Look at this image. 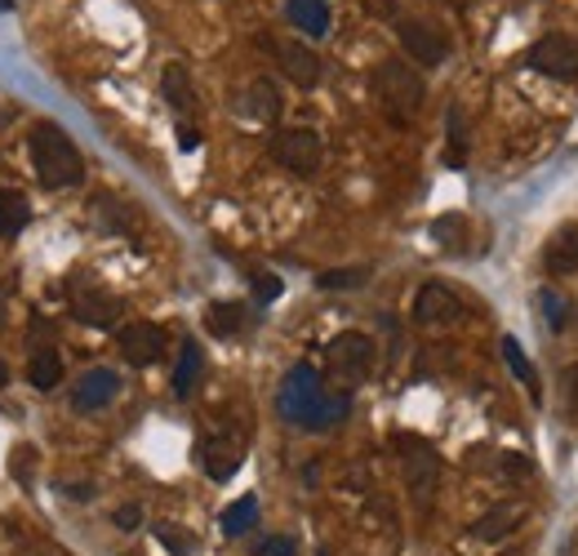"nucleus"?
<instances>
[{
  "mask_svg": "<svg viewBox=\"0 0 578 556\" xmlns=\"http://www.w3.org/2000/svg\"><path fill=\"white\" fill-rule=\"evenodd\" d=\"M10 468H14V476H19V481H32V468H36V450H32V445H19V454L10 459Z\"/></svg>",
  "mask_w": 578,
  "mask_h": 556,
  "instance_id": "7c9ffc66",
  "label": "nucleus"
},
{
  "mask_svg": "<svg viewBox=\"0 0 578 556\" xmlns=\"http://www.w3.org/2000/svg\"><path fill=\"white\" fill-rule=\"evenodd\" d=\"M32 210H28V197L23 192H10V188H0V237H19L28 228Z\"/></svg>",
  "mask_w": 578,
  "mask_h": 556,
  "instance_id": "5701e85b",
  "label": "nucleus"
},
{
  "mask_svg": "<svg viewBox=\"0 0 578 556\" xmlns=\"http://www.w3.org/2000/svg\"><path fill=\"white\" fill-rule=\"evenodd\" d=\"M560 397H565L569 419H578V365H569V369H565V379H560Z\"/></svg>",
  "mask_w": 578,
  "mask_h": 556,
  "instance_id": "c85d7f7f",
  "label": "nucleus"
},
{
  "mask_svg": "<svg viewBox=\"0 0 578 556\" xmlns=\"http://www.w3.org/2000/svg\"><path fill=\"white\" fill-rule=\"evenodd\" d=\"M6 384H10V365H6V360H0V388H6Z\"/></svg>",
  "mask_w": 578,
  "mask_h": 556,
  "instance_id": "c9c22d12",
  "label": "nucleus"
},
{
  "mask_svg": "<svg viewBox=\"0 0 578 556\" xmlns=\"http://www.w3.org/2000/svg\"><path fill=\"white\" fill-rule=\"evenodd\" d=\"M28 379H32V388H41V392H50V388L63 384V360H59L54 347H36V352H32V360H28Z\"/></svg>",
  "mask_w": 578,
  "mask_h": 556,
  "instance_id": "a211bd4d",
  "label": "nucleus"
},
{
  "mask_svg": "<svg viewBox=\"0 0 578 556\" xmlns=\"http://www.w3.org/2000/svg\"><path fill=\"white\" fill-rule=\"evenodd\" d=\"M201 369H206L201 347L197 343H182L178 369H174V397H191V388H197V379H201Z\"/></svg>",
  "mask_w": 578,
  "mask_h": 556,
  "instance_id": "6ab92c4d",
  "label": "nucleus"
},
{
  "mask_svg": "<svg viewBox=\"0 0 578 556\" xmlns=\"http://www.w3.org/2000/svg\"><path fill=\"white\" fill-rule=\"evenodd\" d=\"M374 90H378L382 107H388L397 120H410V116L423 107V98H428L423 76H419L410 63H401V59L378 63V72H374Z\"/></svg>",
  "mask_w": 578,
  "mask_h": 556,
  "instance_id": "7ed1b4c3",
  "label": "nucleus"
},
{
  "mask_svg": "<svg viewBox=\"0 0 578 556\" xmlns=\"http://www.w3.org/2000/svg\"><path fill=\"white\" fill-rule=\"evenodd\" d=\"M241 325H245V307H241V303H214V307L206 312V329H210L214 338H232Z\"/></svg>",
  "mask_w": 578,
  "mask_h": 556,
  "instance_id": "b1692460",
  "label": "nucleus"
},
{
  "mask_svg": "<svg viewBox=\"0 0 578 556\" xmlns=\"http://www.w3.org/2000/svg\"><path fill=\"white\" fill-rule=\"evenodd\" d=\"M116 529H138V521H143V507L138 503H125V507H116Z\"/></svg>",
  "mask_w": 578,
  "mask_h": 556,
  "instance_id": "2f4dec72",
  "label": "nucleus"
},
{
  "mask_svg": "<svg viewBox=\"0 0 578 556\" xmlns=\"http://www.w3.org/2000/svg\"><path fill=\"white\" fill-rule=\"evenodd\" d=\"M437 476H441V459H437V450L423 445V441H410V450H406V485H410V494H414L419 503L432 499Z\"/></svg>",
  "mask_w": 578,
  "mask_h": 556,
  "instance_id": "9d476101",
  "label": "nucleus"
},
{
  "mask_svg": "<svg viewBox=\"0 0 578 556\" xmlns=\"http://www.w3.org/2000/svg\"><path fill=\"white\" fill-rule=\"evenodd\" d=\"M325 365H329V379L343 384V388H356L369 379L374 369V338L360 334V329H347L338 338H329L325 347Z\"/></svg>",
  "mask_w": 578,
  "mask_h": 556,
  "instance_id": "20e7f679",
  "label": "nucleus"
},
{
  "mask_svg": "<svg viewBox=\"0 0 578 556\" xmlns=\"http://www.w3.org/2000/svg\"><path fill=\"white\" fill-rule=\"evenodd\" d=\"M529 67H534L538 76H551V81H574V76H578V41H574V36H560V32L534 41V45H529Z\"/></svg>",
  "mask_w": 578,
  "mask_h": 556,
  "instance_id": "0eeeda50",
  "label": "nucleus"
},
{
  "mask_svg": "<svg viewBox=\"0 0 578 556\" xmlns=\"http://www.w3.org/2000/svg\"><path fill=\"white\" fill-rule=\"evenodd\" d=\"M401 32V45L410 50V59H419L423 67H437L450 59V36L437 28V23H423V19H401L397 23Z\"/></svg>",
  "mask_w": 578,
  "mask_h": 556,
  "instance_id": "6e6552de",
  "label": "nucleus"
},
{
  "mask_svg": "<svg viewBox=\"0 0 578 556\" xmlns=\"http://www.w3.org/2000/svg\"><path fill=\"white\" fill-rule=\"evenodd\" d=\"M521 521H525V503H498V507H490V512L472 525V538H481V543H498V538L516 534Z\"/></svg>",
  "mask_w": 578,
  "mask_h": 556,
  "instance_id": "2eb2a0df",
  "label": "nucleus"
},
{
  "mask_svg": "<svg viewBox=\"0 0 578 556\" xmlns=\"http://www.w3.org/2000/svg\"><path fill=\"white\" fill-rule=\"evenodd\" d=\"M241 107H245V116H254V120H263V125H267V120H276V116H281V94H276V85H272V81H254Z\"/></svg>",
  "mask_w": 578,
  "mask_h": 556,
  "instance_id": "412c9836",
  "label": "nucleus"
},
{
  "mask_svg": "<svg viewBox=\"0 0 578 556\" xmlns=\"http://www.w3.org/2000/svg\"><path fill=\"white\" fill-rule=\"evenodd\" d=\"M347 406H351L347 392H329L325 379L316 375L312 365H294L290 375H285V384H281V392H276L281 419L294 423V428H303V432H325V428L343 423Z\"/></svg>",
  "mask_w": 578,
  "mask_h": 556,
  "instance_id": "f257e3e1",
  "label": "nucleus"
},
{
  "mask_svg": "<svg viewBox=\"0 0 578 556\" xmlns=\"http://www.w3.org/2000/svg\"><path fill=\"white\" fill-rule=\"evenodd\" d=\"M67 494H72V499H94V485H85V481H72V485H67Z\"/></svg>",
  "mask_w": 578,
  "mask_h": 556,
  "instance_id": "72a5a7b5",
  "label": "nucleus"
},
{
  "mask_svg": "<svg viewBox=\"0 0 578 556\" xmlns=\"http://www.w3.org/2000/svg\"><path fill=\"white\" fill-rule=\"evenodd\" d=\"M241 463H245V450H241L237 437H210V441L201 445V468H206L214 481H232V476L241 472Z\"/></svg>",
  "mask_w": 578,
  "mask_h": 556,
  "instance_id": "ddd939ff",
  "label": "nucleus"
},
{
  "mask_svg": "<svg viewBox=\"0 0 578 556\" xmlns=\"http://www.w3.org/2000/svg\"><path fill=\"white\" fill-rule=\"evenodd\" d=\"M116 392H120V379H116V369H90V375L76 384V392H72V406L76 410H103V406H112L116 401Z\"/></svg>",
  "mask_w": 578,
  "mask_h": 556,
  "instance_id": "4468645a",
  "label": "nucleus"
},
{
  "mask_svg": "<svg viewBox=\"0 0 578 556\" xmlns=\"http://www.w3.org/2000/svg\"><path fill=\"white\" fill-rule=\"evenodd\" d=\"M543 267L551 276H574L578 272V228H560L547 250H543Z\"/></svg>",
  "mask_w": 578,
  "mask_h": 556,
  "instance_id": "dca6fc26",
  "label": "nucleus"
},
{
  "mask_svg": "<svg viewBox=\"0 0 578 556\" xmlns=\"http://www.w3.org/2000/svg\"><path fill=\"white\" fill-rule=\"evenodd\" d=\"M178 143H182V147L191 151V147H197V143H201V134H191V125H182V134H178Z\"/></svg>",
  "mask_w": 578,
  "mask_h": 556,
  "instance_id": "f704fd0d",
  "label": "nucleus"
},
{
  "mask_svg": "<svg viewBox=\"0 0 578 556\" xmlns=\"http://www.w3.org/2000/svg\"><path fill=\"white\" fill-rule=\"evenodd\" d=\"M538 303H543V316L551 329H565L569 325V303L556 294V290H538Z\"/></svg>",
  "mask_w": 578,
  "mask_h": 556,
  "instance_id": "a878e982",
  "label": "nucleus"
},
{
  "mask_svg": "<svg viewBox=\"0 0 578 556\" xmlns=\"http://www.w3.org/2000/svg\"><path fill=\"white\" fill-rule=\"evenodd\" d=\"M0 6H6V0H0Z\"/></svg>",
  "mask_w": 578,
  "mask_h": 556,
  "instance_id": "4c0bfd02",
  "label": "nucleus"
},
{
  "mask_svg": "<svg viewBox=\"0 0 578 556\" xmlns=\"http://www.w3.org/2000/svg\"><path fill=\"white\" fill-rule=\"evenodd\" d=\"M463 316V303H459V294L454 290H445V285H423L419 294H414V321L419 325H450V321H459Z\"/></svg>",
  "mask_w": 578,
  "mask_h": 556,
  "instance_id": "9b49d317",
  "label": "nucleus"
},
{
  "mask_svg": "<svg viewBox=\"0 0 578 556\" xmlns=\"http://www.w3.org/2000/svg\"><path fill=\"white\" fill-rule=\"evenodd\" d=\"M156 538H160L165 547H174V552H191V547H197V538L182 534V529H174V525H156Z\"/></svg>",
  "mask_w": 578,
  "mask_h": 556,
  "instance_id": "c756f323",
  "label": "nucleus"
},
{
  "mask_svg": "<svg viewBox=\"0 0 578 556\" xmlns=\"http://www.w3.org/2000/svg\"><path fill=\"white\" fill-rule=\"evenodd\" d=\"M120 307H125V303H120L112 290H103V285H94V281H72V316H76L81 325L107 329V325L120 321Z\"/></svg>",
  "mask_w": 578,
  "mask_h": 556,
  "instance_id": "423d86ee",
  "label": "nucleus"
},
{
  "mask_svg": "<svg viewBox=\"0 0 578 556\" xmlns=\"http://www.w3.org/2000/svg\"><path fill=\"white\" fill-rule=\"evenodd\" d=\"M116 347H120V356H125L129 365L147 369V365H156V360L165 356V329H160L156 321H129V325L116 334Z\"/></svg>",
  "mask_w": 578,
  "mask_h": 556,
  "instance_id": "1a4fd4ad",
  "label": "nucleus"
},
{
  "mask_svg": "<svg viewBox=\"0 0 578 556\" xmlns=\"http://www.w3.org/2000/svg\"><path fill=\"white\" fill-rule=\"evenodd\" d=\"M272 160L285 165L298 178H312L320 169V160H325V143H320L316 129H303V125L298 129H281L272 138Z\"/></svg>",
  "mask_w": 578,
  "mask_h": 556,
  "instance_id": "39448f33",
  "label": "nucleus"
},
{
  "mask_svg": "<svg viewBox=\"0 0 578 556\" xmlns=\"http://www.w3.org/2000/svg\"><path fill=\"white\" fill-rule=\"evenodd\" d=\"M254 556H298V543L290 534H272V538H263L254 547Z\"/></svg>",
  "mask_w": 578,
  "mask_h": 556,
  "instance_id": "cd10ccee",
  "label": "nucleus"
},
{
  "mask_svg": "<svg viewBox=\"0 0 578 556\" xmlns=\"http://www.w3.org/2000/svg\"><path fill=\"white\" fill-rule=\"evenodd\" d=\"M503 356H507V365H512V375H516V379H521V384H525L529 392H538V379H534V365H529V356L521 352V343H516L512 334L503 338Z\"/></svg>",
  "mask_w": 578,
  "mask_h": 556,
  "instance_id": "393cba45",
  "label": "nucleus"
},
{
  "mask_svg": "<svg viewBox=\"0 0 578 556\" xmlns=\"http://www.w3.org/2000/svg\"><path fill=\"white\" fill-rule=\"evenodd\" d=\"M160 94H165V103L174 107V112H191L197 107V90H191V76H187V67H165V76H160Z\"/></svg>",
  "mask_w": 578,
  "mask_h": 556,
  "instance_id": "f3484780",
  "label": "nucleus"
},
{
  "mask_svg": "<svg viewBox=\"0 0 578 556\" xmlns=\"http://www.w3.org/2000/svg\"><path fill=\"white\" fill-rule=\"evenodd\" d=\"M219 525H223V534H228V538H241V534H250V529L259 525V499H254V494L237 499L232 507H223Z\"/></svg>",
  "mask_w": 578,
  "mask_h": 556,
  "instance_id": "4be33fe9",
  "label": "nucleus"
},
{
  "mask_svg": "<svg viewBox=\"0 0 578 556\" xmlns=\"http://www.w3.org/2000/svg\"><path fill=\"white\" fill-rule=\"evenodd\" d=\"M254 290H259V298H276V294H281V281H276V276H259Z\"/></svg>",
  "mask_w": 578,
  "mask_h": 556,
  "instance_id": "473e14b6",
  "label": "nucleus"
},
{
  "mask_svg": "<svg viewBox=\"0 0 578 556\" xmlns=\"http://www.w3.org/2000/svg\"><path fill=\"white\" fill-rule=\"evenodd\" d=\"M32 165H36V178L45 182V188H76V182L85 178V156L76 151V143L59 129V125H36L32 129Z\"/></svg>",
  "mask_w": 578,
  "mask_h": 556,
  "instance_id": "f03ea898",
  "label": "nucleus"
},
{
  "mask_svg": "<svg viewBox=\"0 0 578 556\" xmlns=\"http://www.w3.org/2000/svg\"><path fill=\"white\" fill-rule=\"evenodd\" d=\"M272 50H276V63H281V72L294 81V85H303V90H312L316 81H320V59L303 45V41H272Z\"/></svg>",
  "mask_w": 578,
  "mask_h": 556,
  "instance_id": "f8f14e48",
  "label": "nucleus"
},
{
  "mask_svg": "<svg viewBox=\"0 0 578 556\" xmlns=\"http://www.w3.org/2000/svg\"><path fill=\"white\" fill-rule=\"evenodd\" d=\"M290 23L307 36H325L329 32V10L325 0H290Z\"/></svg>",
  "mask_w": 578,
  "mask_h": 556,
  "instance_id": "aec40b11",
  "label": "nucleus"
},
{
  "mask_svg": "<svg viewBox=\"0 0 578 556\" xmlns=\"http://www.w3.org/2000/svg\"><path fill=\"white\" fill-rule=\"evenodd\" d=\"M365 285V267H343V272H320V290H351Z\"/></svg>",
  "mask_w": 578,
  "mask_h": 556,
  "instance_id": "bb28decb",
  "label": "nucleus"
},
{
  "mask_svg": "<svg viewBox=\"0 0 578 556\" xmlns=\"http://www.w3.org/2000/svg\"><path fill=\"white\" fill-rule=\"evenodd\" d=\"M6 298H10V285H0V316H6Z\"/></svg>",
  "mask_w": 578,
  "mask_h": 556,
  "instance_id": "e433bc0d",
  "label": "nucleus"
}]
</instances>
